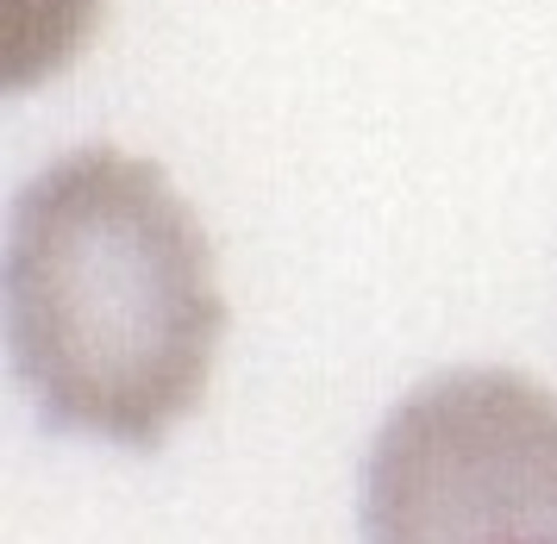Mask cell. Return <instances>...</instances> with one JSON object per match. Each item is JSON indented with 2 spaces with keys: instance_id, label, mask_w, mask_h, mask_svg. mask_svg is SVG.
Wrapping results in <instances>:
<instances>
[{
  "instance_id": "cell-1",
  "label": "cell",
  "mask_w": 557,
  "mask_h": 544,
  "mask_svg": "<svg viewBox=\"0 0 557 544\" xmlns=\"http://www.w3.org/2000/svg\"><path fill=\"white\" fill-rule=\"evenodd\" d=\"M220 338L207 232L157 163L76 150L13 200L7 345L57 432L157 450L201 407Z\"/></svg>"
},
{
  "instance_id": "cell-2",
  "label": "cell",
  "mask_w": 557,
  "mask_h": 544,
  "mask_svg": "<svg viewBox=\"0 0 557 544\" xmlns=\"http://www.w3.org/2000/svg\"><path fill=\"white\" fill-rule=\"evenodd\" d=\"M370 544H557V395L457 370L388 413L363 470Z\"/></svg>"
}]
</instances>
